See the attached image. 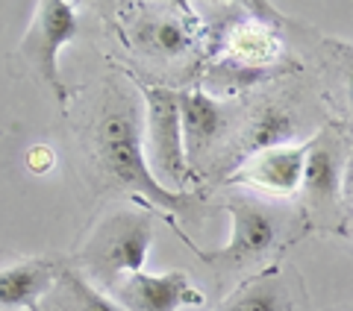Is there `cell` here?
<instances>
[{"instance_id":"ba28073f","label":"cell","mask_w":353,"mask_h":311,"mask_svg":"<svg viewBox=\"0 0 353 311\" xmlns=\"http://www.w3.org/2000/svg\"><path fill=\"white\" fill-rule=\"evenodd\" d=\"M176 100H180V124H183L185 156H189V164H194L221 138V129L227 124V112L218 100L203 94L201 88L176 92Z\"/></svg>"},{"instance_id":"52a82bcc","label":"cell","mask_w":353,"mask_h":311,"mask_svg":"<svg viewBox=\"0 0 353 311\" xmlns=\"http://www.w3.org/2000/svg\"><path fill=\"white\" fill-rule=\"evenodd\" d=\"M303 159H306V144H297V147L285 144V147L265 150L256 156H248L230 182H250L274 194H292L301 188Z\"/></svg>"},{"instance_id":"8992f818","label":"cell","mask_w":353,"mask_h":311,"mask_svg":"<svg viewBox=\"0 0 353 311\" xmlns=\"http://www.w3.org/2000/svg\"><path fill=\"white\" fill-rule=\"evenodd\" d=\"M106 294L127 311H180L189 305H203V291L194 288L189 273L171 270L162 276L132 273L127 279L106 288Z\"/></svg>"},{"instance_id":"8fae6325","label":"cell","mask_w":353,"mask_h":311,"mask_svg":"<svg viewBox=\"0 0 353 311\" xmlns=\"http://www.w3.org/2000/svg\"><path fill=\"white\" fill-rule=\"evenodd\" d=\"M44 299H48V311H127L77 270H59L57 285Z\"/></svg>"},{"instance_id":"9a60e30c","label":"cell","mask_w":353,"mask_h":311,"mask_svg":"<svg viewBox=\"0 0 353 311\" xmlns=\"http://www.w3.org/2000/svg\"><path fill=\"white\" fill-rule=\"evenodd\" d=\"M218 311H285V297L274 279H253Z\"/></svg>"},{"instance_id":"7c38bea8","label":"cell","mask_w":353,"mask_h":311,"mask_svg":"<svg viewBox=\"0 0 353 311\" xmlns=\"http://www.w3.org/2000/svg\"><path fill=\"white\" fill-rule=\"evenodd\" d=\"M227 56L239 65H245V68H262V65H271L280 56V39L268 27L245 21V24L230 30Z\"/></svg>"},{"instance_id":"4fadbf2b","label":"cell","mask_w":353,"mask_h":311,"mask_svg":"<svg viewBox=\"0 0 353 311\" xmlns=\"http://www.w3.org/2000/svg\"><path fill=\"white\" fill-rule=\"evenodd\" d=\"M294 118L285 112L280 106H268L253 118V124L245 136V153L256 156V153H265V150H274V147H285L289 138L294 136ZM248 159V156H245Z\"/></svg>"},{"instance_id":"5bb4252c","label":"cell","mask_w":353,"mask_h":311,"mask_svg":"<svg viewBox=\"0 0 353 311\" xmlns=\"http://www.w3.org/2000/svg\"><path fill=\"white\" fill-rule=\"evenodd\" d=\"M139 39L165 59H174L192 47L189 27H185L180 18H171V15H159V18L145 21V27L139 30Z\"/></svg>"},{"instance_id":"5b68a950","label":"cell","mask_w":353,"mask_h":311,"mask_svg":"<svg viewBox=\"0 0 353 311\" xmlns=\"http://www.w3.org/2000/svg\"><path fill=\"white\" fill-rule=\"evenodd\" d=\"M224 208L233 220V238L221 253L206 255V261L221 264H248L265 255L280 235V215L268 203L253 194H230L224 197Z\"/></svg>"},{"instance_id":"e0dca14e","label":"cell","mask_w":353,"mask_h":311,"mask_svg":"<svg viewBox=\"0 0 353 311\" xmlns=\"http://www.w3.org/2000/svg\"><path fill=\"white\" fill-rule=\"evenodd\" d=\"M347 88H350V100H353V53H347Z\"/></svg>"},{"instance_id":"3957f363","label":"cell","mask_w":353,"mask_h":311,"mask_svg":"<svg viewBox=\"0 0 353 311\" xmlns=\"http://www.w3.org/2000/svg\"><path fill=\"white\" fill-rule=\"evenodd\" d=\"M145 156L157 180L176 194H185L189 156H185L180 100L176 92L162 85H145Z\"/></svg>"},{"instance_id":"ac0fdd59","label":"cell","mask_w":353,"mask_h":311,"mask_svg":"<svg viewBox=\"0 0 353 311\" xmlns=\"http://www.w3.org/2000/svg\"><path fill=\"white\" fill-rule=\"evenodd\" d=\"M350 226H353V212H350Z\"/></svg>"},{"instance_id":"7a4b0ae2","label":"cell","mask_w":353,"mask_h":311,"mask_svg":"<svg viewBox=\"0 0 353 311\" xmlns=\"http://www.w3.org/2000/svg\"><path fill=\"white\" fill-rule=\"evenodd\" d=\"M157 238L148 212H115L94 226L80 250V268L97 282L112 288L132 273L145 270V259Z\"/></svg>"},{"instance_id":"6da1fadb","label":"cell","mask_w":353,"mask_h":311,"mask_svg":"<svg viewBox=\"0 0 353 311\" xmlns=\"http://www.w3.org/2000/svg\"><path fill=\"white\" fill-rule=\"evenodd\" d=\"M97 141H101L106 171L124 188H130L132 194L145 197L148 203L168 208V212H185L197 200L192 194H176L171 188H165L157 180V173L150 171L145 156V120H141V112L132 103L103 115Z\"/></svg>"},{"instance_id":"277c9868","label":"cell","mask_w":353,"mask_h":311,"mask_svg":"<svg viewBox=\"0 0 353 311\" xmlns=\"http://www.w3.org/2000/svg\"><path fill=\"white\" fill-rule=\"evenodd\" d=\"M77 30H80V15L68 0H41L21 41V56L32 65V71L41 76V83L50 88L59 103L68 100L59 74V50L77 36Z\"/></svg>"},{"instance_id":"30bf717a","label":"cell","mask_w":353,"mask_h":311,"mask_svg":"<svg viewBox=\"0 0 353 311\" xmlns=\"http://www.w3.org/2000/svg\"><path fill=\"white\" fill-rule=\"evenodd\" d=\"M57 279H59V270L48 259H32V261L12 264V268H3L0 270V311L36 305L39 299L50 294Z\"/></svg>"},{"instance_id":"2e32d148","label":"cell","mask_w":353,"mask_h":311,"mask_svg":"<svg viewBox=\"0 0 353 311\" xmlns=\"http://www.w3.org/2000/svg\"><path fill=\"white\" fill-rule=\"evenodd\" d=\"M27 162H30V168L32 171H48V168H53V150L50 147H32L30 153H27Z\"/></svg>"},{"instance_id":"9c48e42d","label":"cell","mask_w":353,"mask_h":311,"mask_svg":"<svg viewBox=\"0 0 353 311\" xmlns=\"http://www.w3.org/2000/svg\"><path fill=\"white\" fill-rule=\"evenodd\" d=\"M301 188L315 208H330L341 197V153L339 144L321 136L306 144V159H303V180Z\"/></svg>"}]
</instances>
